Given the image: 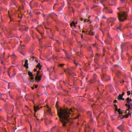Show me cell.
<instances>
[{
  "label": "cell",
  "mask_w": 132,
  "mask_h": 132,
  "mask_svg": "<svg viewBox=\"0 0 132 132\" xmlns=\"http://www.w3.org/2000/svg\"><path fill=\"white\" fill-rule=\"evenodd\" d=\"M114 108L121 118H128L131 113V97L130 91L123 92L114 100Z\"/></svg>",
  "instance_id": "1"
},
{
  "label": "cell",
  "mask_w": 132,
  "mask_h": 132,
  "mask_svg": "<svg viewBox=\"0 0 132 132\" xmlns=\"http://www.w3.org/2000/svg\"><path fill=\"white\" fill-rule=\"evenodd\" d=\"M24 67L31 82H38L41 80L42 76V66L36 58L31 57L26 59Z\"/></svg>",
  "instance_id": "2"
},
{
  "label": "cell",
  "mask_w": 132,
  "mask_h": 132,
  "mask_svg": "<svg viewBox=\"0 0 132 132\" xmlns=\"http://www.w3.org/2000/svg\"><path fill=\"white\" fill-rule=\"evenodd\" d=\"M58 116L63 125H66L70 121L72 115L70 109L60 108L57 110Z\"/></svg>",
  "instance_id": "3"
},
{
  "label": "cell",
  "mask_w": 132,
  "mask_h": 132,
  "mask_svg": "<svg viewBox=\"0 0 132 132\" xmlns=\"http://www.w3.org/2000/svg\"><path fill=\"white\" fill-rule=\"evenodd\" d=\"M127 14L125 12H121L118 13V19L120 21H124L127 19Z\"/></svg>",
  "instance_id": "4"
}]
</instances>
